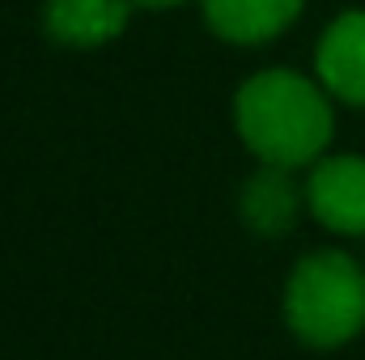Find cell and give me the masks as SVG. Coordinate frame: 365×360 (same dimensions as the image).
Here are the masks:
<instances>
[{"label": "cell", "instance_id": "obj_1", "mask_svg": "<svg viewBox=\"0 0 365 360\" xmlns=\"http://www.w3.org/2000/svg\"><path fill=\"white\" fill-rule=\"evenodd\" d=\"M234 127L264 166L297 170L319 162L331 144L336 115L323 85L289 68H268L242 81L234 97Z\"/></svg>", "mask_w": 365, "mask_h": 360}, {"label": "cell", "instance_id": "obj_2", "mask_svg": "<svg viewBox=\"0 0 365 360\" xmlns=\"http://www.w3.org/2000/svg\"><path fill=\"white\" fill-rule=\"evenodd\" d=\"M284 322L306 348H344L365 331V275L344 250L306 255L284 284Z\"/></svg>", "mask_w": 365, "mask_h": 360}, {"label": "cell", "instance_id": "obj_3", "mask_svg": "<svg viewBox=\"0 0 365 360\" xmlns=\"http://www.w3.org/2000/svg\"><path fill=\"white\" fill-rule=\"evenodd\" d=\"M306 208L331 233H365V157H323L306 179Z\"/></svg>", "mask_w": 365, "mask_h": 360}, {"label": "cell", "instance_id": "obj_4", "mask_svg": "<svg viewBox=\"0 0 365 360\" xmlns=\"http://www.w3.org/2000/svg\"><path fill=\"white\" fill-rule=\"evenodd\" d=\"M314 68H319V85L349 102V106H365V9L340 13L319 47H314Z\"/></svg>", "mask_w": 365, "mask_h": 360}, {"label": "cell", "instance_id": "obj_5", "mask_svg": "<svg viewBox=\"0 0 365 360\" xmlns=\"http://www.w3.org/2000/svg\"><path fill=\"white\" fill-rule=\"evenodd\" d=\"M200 4L217 38L238 43V47H259L297 21L306 0H200Z\"/></svg>", "mask_w": 365, "mask_h": 360}, {"label": "cell", "instance_id": "obj_6", "mask_svg": "<svg viewBox=\"0 0 365 360\" xmlns=\"http://www.w3.org/2000/svg\"><path fill=\"white\" fill-rule=\"evenodd\" d=\"M132 21V0H47L43 26L60 47H102Z\"/></svg>", "mask_w": 365, "mask_h": 360}, {"label": "cell", "instance_id": "obj_7", "mask_svg": "<svg viewBox=\"0 0 365 360\" xmlns=\"http://www.w3.org/2000/svg\"><path fill=\"white\" fill-rule=\"evenodd\" d=\"M302 203H306V186H297L293 174L280 166H259L242 182V195H238L242 225L259 238H280L284 229H293Z\"/></svg>", "mask_w": 365, "mask_h": 360}, {"label": "cell", "instance_id": "obj_8", "mask_svg": "<svg viewBox=\"0 0 365 360\" xmlns=\"http://www.w3.org/2000/svg\"><path fill=\"white\" fill-rule=\"evenodd\" d=\"M132 4H145V9H175L182 0H132Z\"/></svg>", "mask_w": 365, "mask_h": 360}]
</instances>
